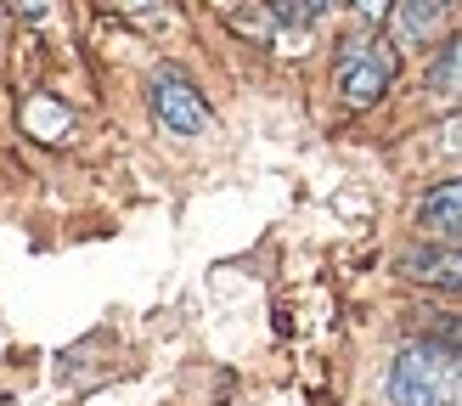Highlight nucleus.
<instances>
[{
    "mask_svg": "<svg viewBox=\"0 0 462 406\" xmlns=\"http://www.w3.org/2000/svg\"><path fill=\"white\" fill-rule=\"evenodd\" d=\"M45 6L51 0H12V12H23V17H45Z\"/></svg>",
    "mask_w": 462,
    "mask_h": 406,
    "instance_id": "obj_10",
    "label": "nucleus"
},
{
    "mask_svg": "<svg viewBox=\"0 0 462 406\" xmlns=\"http://www.w3.org/2000/svg\"><path fill=\"white\" fill-rule=\"evenodd\" d=\"M276 23H288V29H310V23H321L333 12V0H271Z\"/></svg>",
    "mask_w": 462,
    "mask_h": 406,
    "instance_id": "obj_8",
    "label": "nucleus"
},
{
    "mask_svg": "<svg viewBox=\"0 0 462 406\" xmlns=\"http://www.w3.org/2000/svg\"><path fill=\"white\" fill-rule=\"evenodd\" d=\"M389 401L395 406H462V350L446 338L406 345L389 361Z\"/></svg>",
    "mask_w": 462,
    "mask_h": 406,
    "instance_id": "obj_1",
    "label": "nucleus"
},
{
    "mask_svg": "<svg viewBox=\"0 0 462 406\" xmlns=\"http://www.w3.org/2000/svg\"><path fill=\"white\" fill-rule=\"evenodd\" d=\"M406 271L418 282H434V288L462 293V248H423V254L406 260Z\"/></svg>",
    "mask_w": 462,
    "mask_h": 406,
    "instance_id": "obj_5",
    "label": "nucleus"
},
{
    "mask_svg": "<svg viewBox=\"0 0 462 406\" xmlns=\"http://www.w3.org/2000/svg\"><path fill=\"white\" fill-rule=\"evenodd\" d=\"M429 90L440 102H457L462 97V40H451L440 57H434V68H429Z\"/></svg>",
    "mask_w": 462,
    "mask_h": 406,
    "instance_id": "obj_7",
    "label": "nucleus"
},
{
    "mask_svg": "<svg viewBox=\"0 0 462 406\" xmlns=\"http://www.w3.org/2000/svg\"><path fill=\"white\" fill-rule=\"evenodd\" d=\"M147 102H152V119L164 125L170 135H203V130H209V102H203L198 85L180 79V74H152Z\"/></svg>",
    "mask_w": 462,
    "mask_h": 406,
    "instance_id": "obj_3",
    "label": "nucleus"
},
{
    "mask_svg": "<svg viewBox=\"0 0 462 406\" xmlns=\"http://www.w3.org/2000/svg\"><path fill=\"white\" fill-rule=\"evenodd\" d=\"M418 220L440 237H462V180H446L418 203Z\"/></svg>",
    "mask_w": 462,
    "mask_h": 406,
    "instance_id": "obj_4",
    "label": "nucleus"
},
{
    "mask_svg": "<svg viewBox=\"0 0 462 406\" xmlns=\"http://www.w3.org/2000/svg\"><path fill=\"white\" fill-rule=\"evenodd\" d=\"M395 74H401V57L389 51L383 40H344L338 68H333V85H338L344 107H373L383 90L395 85Z\"/></svg>",
    "mask_w": 462,
    "mask_h": 406,
    "instance_id": "obj_2",
    "label": "nucleus"
},
{
    "mask_svg": "<svg viewBox=\"0 0 462 406\" xmlns=\"http://www.w3.org/2000/svg\"><path fill=\"white\" fill-rule=\"evenodd\" d=\"M446 17V0H395V23L406 40H429Z\"/></svg>",
    "mask_w": 462,
    "mask_h": 406,
    "instance_id": "obj_6",
    "label": "nucleus"
},
{
    "mask_svg": "<svg viewBox=\"0 0 462 406\" xmlns=\"http://www.w3.org/2000/svg\"><path fill=\"white\" fill-rule=\"evenodd\" d=\"M356 12H361V23H389L395 17V0H356Z\"/></svg>",
    "mask_w": 462,
    "mask_h": 406,
    "instance_id": "obj_9",
    "label": "nucleus"
}]
</instances>
